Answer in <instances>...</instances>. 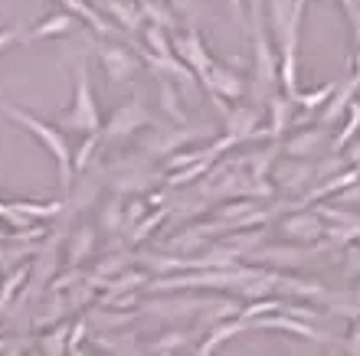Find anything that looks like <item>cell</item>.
Masks as SVG:
<instances>
[{
  "label": "cell",
  "instance_id": "6da1fadb",
  "mask_svg": "<svg viewBox=\"0 0 360 356\" xmlns=\"http://www.w3.org/2000/svg\"><path fill=\"white\" fill-rule=\"evenodd\" d=\"M0 112H7L13 121H20L23 128H27L37 141H43V147H49V154L56 157L59 164V183L63 187H69L72 183V164H69V147H66V138H63V131L59 128H49V124H43L39 118H33L30 112H23V108H13V105H0Z\"/></svg>",
  "mask_w": 360,
  "mask_h": 356
},
{
  "label": "cell",
  "instance_id": "7a4b0ae2",
  "mask_svg": "<svg viewBox=\"0 0 360 356\" xmlns=\"http://www.w3.org/2000/svg\"><path fill=\"white\" fill-rule=\"evenodd\" d=\"M63 128L69 131H86V134H102V114H98V105L92 98V85H89V69L86 62H79L76 69V98H72V108L66 114H59Z\"/></svg>",
  "mask_w": 360,
  "mask_h": 356
},
{
  "label": "cell",
  "instance_id": "3957f363",
  "mask_svg": "<svg viewBox=\"0 0 360 356\" xmlns=\"http://www.w3.org/2000/svg\"><path fill=\"white\" fill-rule=\"evenodd\" d=\"M144 124H148V112H144V105L138 102V98H131L128 105L115 108L112 118L102 124V141L115 144V141H122V138H131L138 128H144Z\"/></svg>",
  "mask_w": 360,
  "mask_h": 356
},
{
  "label": "cell",
  "instance_id": "277c9868",
  "mask_svg": "<svg viewBox=\"0 0 360 356\" xmlns=\"http://www.w3.org/2000/svg\"><path fill=\"white\" fill-rule=\"evenodd\" d=\"M98 56H102V66H105V72H108L112 82H128V79L138 72V59H134L124 46L105 43V46H98Z\"/></svg>",
  "mask_w": 360,
  "mask_h": 356
},
{
  "label": "cell",
  "instance_id": "5b68a950",
  "mask_svg": "<svg viewBox=\"0 0 360 356\" xmlns=\"http://www.w3.org/2000/svg\"><path fill=\"white\" fill-rule=\"evenodd\" d=\"M177 49H180V56L187 59L190 66H193L200 75H203V82H207V79H210V69H213V62H210L207 49H203V43H200L197 33H187L184 39H177Z\"/></svg>",
  "mask_w": 360,
  "mask_h": 356
},
{
  "label": "cell",
  "instance_id": "8992f818",
  "mask_svg": "<svg viewBox=\"0 0 360 356\" xmlns=\"http://www.w3.org/2000/svg\"><path fill=\"white\" fill-rule=\"evenodd\" d=\"M27 282H30V265H20V268L7 272V278L0 284V314H7L17 304V291L27 288Z\"/></svg>",
  "mask_w": 360,
  "mask_h": 356
},
{
  "label": "cell",
  "instance_id": "52a82bcc",
  "mask_svg": "<svg viewBox=\"0 0 360 356\" xmlns=\"http://www.w3.org/2000/svg\"><path fill=\"white\" fill-rule=\"evenodd\" d=\"M98 4H102L105 13L118 20L124 29L141 27V10H138V4H128V0H98Z\"/></svg>",
  "mask_w": 360,
  "mask_h": 356
},
{
  "label": "cell",
  "instance_id": "ba28073f",
  "mask_svg": "<svg viewBox=\"0 0 360 356\" xmlns=\"http://www.w3.org/2000/svg\"><path fill=\"white\" fill-rule=\"evenodd\" d=\"M72 13H53L49 20H43L39 27H33L27 33V43H37V39H49V37H59V33H66V29H72Z\"/></svg>",
  "mask_w": 360,
  "mask_h": 356
},
{
  "label": "cell",
  "instance_id": "9c48e42d",
  "mask_svg": "<svg viewBox=\"0 0 360 356\" xmlns=\"http://www.w3.org/2000/svg\"><path fill=\"white\" fill-rule=\"evenodd\" d=\"M66 4V13H72V17H82L89 23V27H95L98 33H112V23L105 17H98V10L89 4V0H63Z\"/></svg>",
  "mask_w": 360,
  "mask_h": 356
},
{
  "label": "cell",
  "instance_id": "30bf717a",
  "mask_svg": "<svg viewBox=\"0 0 360 356\" xmlns=\"http://www.w3.org/2000/svg\"><path fill=\"white\" fill-rule=\"evenodd\" d=\"M92 245H95V232L89 229V225H82V229L72 235V242H69V252H72V255H69V265L76 268V265L82 262L89 252H92Z\"/></svg>",
  "mask_w": 360,
  "mask_h": 356
},
{
  "label": "cell",
  "instance_id": "8fae6325",
  "mask_svg": "<svg viewBox=\"0 0 360 356\" xmlns=\"http://www.w3.org/2000/svg\"><path fill=\"white\" fill-rule=\"evenodd\" d=\"M184 141H190V131H180V134H158V138H151V141L144 144V147L151 150V154H164V150L180 147Z\"/></svg>",
  "mask_w": 360,
  "mask_h": 356
},
{
  "label": "cell",
  "instance_id": "7c38bea8",
  "mask_svg": "<svg viewBox=\"0 0 360 356\" xmlns=\"http://www.w3.org/2000/svg\"><path fill=\"white\" fill-rule=\"evenodd\" d=\"M210 88H219V92H226V95H239V79L236 75H229L223 72V69H210V79H207Z\"/></svg>",
  "mask_w": 360,
  "mask_h": 356
},
{
  "label": "cell",
  "instance_id": "4fadbf2b",
  "mask_svg": "<svg viewBox=\"0 0 360 356\" xmlns=\"http://www.w3.org/2000/svg\"><path fill=\"white\" fill-rule=\"evenodd\" d=\"M357 82H360V75H357V79H351V82L344 85L341 92L334 95V105L328 108V114H324V121H334V118H341V112L347 108V102H351V95H354V88H357Z\"/></svg>",
  "mask_w": 360,
  "mask_h": 356
},
{
  "label": "cell",
  "instance_id": "5bb4252c",
  "mask_svg": "<svg viewBox=\"0 0 360 356\" xmlns=\"http://www.w3.org/2000/svg\"><path fill=\"white\" fill-rule=\"evenodd\" d=\"M138 10H141V17H148L151 20V27H174V20L167 17V13H164V7L161 4H154V0H141V4H138Z\"/></svg>",
  "mask_w": 360,
  "mask_h": 356
},
{
  "label": "cell",
  "instance_id": "9a60e30c",
  "mask_svg": "<svg viewBox=\"0 0 360 356\" xmlns=\"http://www.w3.org/2000/svg\"><path fill=\"white\" fill-rule=\"evenodd\" d=\"M252 124H256V112H249V108H239V112L229 114V131H233V138H243Z\"/></svg>",
  "mask_w": 360,
  "mask_h": 356
},
{
  "label": "cell",
  "instance_id": "2e32d148",
  "mask_svg": "<svg viewBox=\"0 0 360 356\" xmlns=\"http://www.w3.org/2000/svg\"><path fill=\"white\" fill-rule=\"evenodd\" d=\"M161 102H164V112L174 114L177 124H184V112H180V105H177V92H174V85L167 82V79H161Z\"/></svg>",
  "mask_w": 360,
  "mask_h": 356
},
{
  "label": "cell",
  "instance_id": "e0dca14e",
  "mask_svg": "<svg viewBox=\"0 0 360 356\" xmlns=\"http://www.w3.org/2000/svg\"><path fill=\"white\" fill-rule=\"evenodd\" d=\"M10 206L17 209V213L30 216V219H37V216H56V213H63V203H46V206H39V203H10Z\"/></svg>",
  "mask_w": 360,
  "mask_h": 356
},
{
  "label": "cell",
  "instance_id": "ac0fdd59",
  "mask_svg": "<svg viewBox=\"0 0 360 356\" xmlns=\"http://www.w3.org/2000/svg\"><path fill=\"white\" fill-rule=\"evenodd\" d=\"M131 314H92L95 330H122V324H131Z\"/></svg>",
  "mask_w": 360,
  "mask_h": 356
},
{
  "label": "cell",
  "instance_id": "d6986e66",
  "mask_svg": "<svg viewBox=\"0 0 360 356\" xmlns=\"http://www.w3.org/2000/svg\"><path fill=\"white\" fill-rule=\"evenodd\" d=\"M144 37H148V43H151V49H154V56H174V49L167 46V39H164V29L161 27H144Z\"/></svg>",
  "mask_w": 360,
  "mask_h": 356
},
{
  "label": "cell",
  "instance_id": "ffe728a7",
  "mask_svg": "<svg viewBox=\"0 0 360 356\" xmlns=\"http://www.w3.org/2000/svg\"><path fill=\"white\" fill-rule=\"evenodd\" d=\"M102 225L108 229V232H115L118 225L124 229V219H122V199H112V203L105 206V213H102Z\"/></svg>",
  "mask_w": 360,
  "mask_h": 356
},
{
  "label": "cell",
  "instance_id": "44dd1931",
  "mask_svg": "<svg viewBox=\"0 0 360 356\" xmlns=\"http://www.w3.org/2000/svg\"><path fill=\"white\" fill-rule=\"evenodd\" d=\"M43 356H66V330H56L43 340Z\"/></svg>",
  "mask_w": 360,
  "mask_h": 356
},
{
  "label": "cell",
  "instance_id": "7402d4cb",
  "mask_svg": "<svg viewBox=\"0 0 360 356\" xmlns=\"http://www.w3.org/2000/svg\"><path fill=\"white\" fill-rule=\"evenodd\" d=\"M95 147H98V134H86V144L79 147L76 164H72V167H76V170H86L89 160H92V150H95Z\"/></svg>",
  "mask_w": 360,
  "mask_h": 356
},
{
  "label": "cell",
  "instance_id": "603a6c76",
  "mask_svg": "<svg viewBox=\"0 0 360 356\" xmlns=\"http://www.w3.org/2000/svg\"><path fill=\"white\" fill-rule=\"evenodd\" d=\"M285 229H288L292 235H314L318 232V223H314L311 216H298V219H292Z\"/></svg>",
  "mask_w": 360,
  "mask_h": 356
},
{
  "label": "cell",
  "instance_id": "cb8c5ba5",
  "mask_svg": "<svg viewBox=\"0 0 360 356\" xmlns=\"http://www.w3.org/2000/svg\"><path fill=\"white\" fill-rule=\"evenodd\" d=\"M318 141H321V134H318V131H311V134H302V138H295V141L288 144V147H292L295 154H302V150H308V147H311V144H318Z\"/></svg>",
  "mask_w": 360,
  "mask_h": 356
},
{
  "label": "cell",
  "instance_id": "d4e9b609",
  "mask_svg": "<svg viewBox=\"0 0 360 356\" xmlns=\"http://www.w3.org/2000/svg\"><path fill=\"white\" fill-rule=\"evenodd\" d=\"M328 95H334V85H324V88H318V92H311L308 98H302L304 105H321Z\"/></svg>",
  "mask_w": 360,
  "mask_h": 356
},
{
  "label": "cell",
  "instance_id": "484cf974",
  "mask_svg": "<svg viewBox=\"0 0 360 356\" xmlns=\"http://www.w3.org/2000/svg\"><path fill=\"white\" fill-rule=\"evenodd\" d=\"M17 37H20V33H17V29H13V27L0 29V49H7V46H10V43H13V39H17Z\"/></svg>",
  "mask_w": 360,
  "mask_h": 356
},
{
  "label": "cell",
  "instance_id": "4316f807",
  "mask_svg": "<svg viewBox=\"0 0 360 356\" xmlns=\"http://www.w3.org/2000/svg\"><path fill=\"white\" fill-rule=\"evenodd\" d=\"M79 282V272H69V275H63L59 282H53V291H63L66 284H76Z\"/></svg>",
  "mask_w": 360,
  "mask_h": 356
},
{
  "label": "cell",
  "instance_id": "83f0119b",
  "mask_svg": "<svg viewBox=\"0 0 360 356\" xmlns=\"http://www.w3.org/2000/svg\"><path fill=\"white\" fill-rule=\"evenodd\" d=\"M285 128V105L275 102V131H282Z\"/></svg>",
  "mask_w": 360,
  "mask_h": 356
},
{
  "label": "cell",
  "instance_id": "f1b7e54d",
  "mask_svg": "<svg viewBox=\"0 0 360 356\" xmlns=\"http://www.w3.org/2000/svg\"><path fill=\"white\" fill-rule=\"evenodd\" d=\"M190 4H193V0H171L174 10H190Z\"/></svg>",
  "mask_w": 360,
  "mask_h": 356
},
{
  "label": "cell",
  "instance_id": "f546056e",
  "mask_svg": "<svg viewBox=\"0 0 360 356\" xmlns=\"http://www.w3.org/2000/svg\"><path fill=\"white\" fill-rule=\"evenodd\" d=\"M344 4H347V10H351V13H354V7H357V4H354V0H344Z\"/></svg>",
  "mask_w": 360,
  "mask_h": 356
},
{
  "label": "cell",
  "instance_id": "4dcf8cb0",
  "mask_svg": "<svg viewBox=\"0 0 360 356\" xmlns=\"http://www.w3.org/2000/svg\"><path fill=\"white\" fill-rule=\"evenodd\" d=\"M154 4H164V0H154Z\"/></svg>",
  "mask_w": 360,
  "mask_h": 356
}]
</instances>
